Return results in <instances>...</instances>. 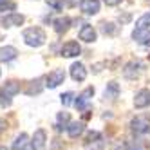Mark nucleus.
<instances>
[{
	"instance_id": "f257e3e1",
	"label": "nucleus",
	"mask_w": 150,
	"mask_h": 150,
	"mask_svg": "<svg viewBox=\"0 0 150 150\" xmlns=\"http://www.w3.org/2000/svg\"><path fill=\"white\" fill-rule=\"evenodd\" d=\"M22 36H24L25 44L29 47H42V45L45 44V40H47L45 31L42 29V27H29V29L24 31Z\"/></svg>"
},
{
	"instance_id": "f03ea898",
	"label": "nucleus",
	"mask_w": 150,
	"mask_h": 150,
	"mask_svg": "<svg viewBox=\"0 0 150 150\" xmlns=\"http://www.w3.org/2000/svg\"><path fill=\"white\" fill-rule=\"evenodd\" d=\"M130 130L136 136H143L150 130V114H137L130 121Z\"/></svg>"
},
{
	"instance_id": "7ed1b4c3",
	"label": "nucleus",
	"mask_w": 150,
	"mask_h": 150,
	"mask_svg": "<svg viewBox=\"0 0 150 150\" xmlns=\"http://www.w3.org/2000/svg\"><path fill=\"white\" fill-rule=\"evenodd\" d=\"M103 136L100 132H89L85 137V150H101L103 148Z\"/></svg>"
},
{
	"instance_id": "20e7f679",
	"label": "nucleus",
	"mask_w": 150,
	"mask_h": 150,
	"mask_svg": "<svg viewBox=\"0 0 150 150\" xmlns=\"http://www.w3.org/2000/svg\"><path fill=\"white\" fill-rule=\"evenodd\" d=\"M63 80H65V72H63L62 69H54V71H51L45 76V87L56 89L60 83H63Z\"/></svg>"
},
{
	"instance_id": "39448f33",
	"label": "nucleus",
	"mask_w": 150,
	"mask_h": 150,
	"mask_svg": "<svg viewBox=\"0 0 150 150\" xmlns=\"http://www.w3.org/2000/svg\"><path fill=\"white\" fill-rule=\"evenodd\" d=\"M47 146V132L44 128H38L33 134V139H31V148L33 150H45Z\"/></svg>"
},
{
	"instance_id": "423d86ee",
	"label": "nucleus",
	"mask_w": 150,
	"mask_h": 150,
	"mask_svg": "<svg viewBox=\"0 0 150 150\" xmlns=\"http://www.w3.org/2000/svg\"><path fill=\"white\" fill-rule=\"evenodd\" d=\"M24 22H25V16L20 13H9L0 18V25L2 27H16V25H22Z\"/></svg>"
},
{
	"instance_id": "0eeeda50",
	"label": "nucleus",
	"mask_w": 150,
	"mask_h": 150,
	"mask_svg": "<svg viewBox=\"0 0 150 150\" xmlns=\"http://www.w3.org/2000/svg\"><path fill=\"white\" fill-rule=\"evenodd\" d=\"M143 71V63L141 62H128L125 69H123V76L128 78V80H136Z\"/></svg>"
},
{
	"instance_id": "6e6552de",
	"label": "nucleus",
	"mask_w": 150,
	"mask_h": 150,
	"mask_svg": "<svg viewBox=\"0 0 150 150\" xmlns=\"http://www.w3.org/2000/svg\"><path fill=\"white\" fill-rule=\"evenodd\" d=\"M81 52V47L78 42H67V44H63L62 45V51H60V54L63 58H74V56H78Z\"/></svg>"
},
{
	"instance_id": "1a4fd4ad",
	"label": "nucleus",
	"mask_w": 150,
	"mask_h": 150,
	"mask_svg": "<svg viewBox=\"0 0 150 150\" xmlns=\"http://www.w3.org/2000/svg\"><path fill=\"white\" fill-rule=\"evenodd\" d=\"M134 107H136V109H145V107H150V89H141V91L136 92Z\"/></svg>"
},
{
	"instance_id": "9d476101",
	"label": "nucleus",
	"mask_w": 150,
	"mask_h": 150,
	"mask_svg": "<svg viewBox=\"0 0 150 150\" xmlns=\"http://www.w3.org/2000/svg\"><path fill=\"white\" fill-rule=\"evenodd\" d=\"M92 96H94V87H87V89H85V91L78 96L76 100H74V105H76V109H78V110H83L85 107L89 105V101H91Z\"/></svg>"
},
{
	"instance_id": "9b49d317",
	"label": "nucleus",
	"mask_w": 150,
	"mask_h": 150,
	"mask_svg": "<svg viewBox=\"0 0 150 150\" xmlns=\"http://www.w3.org/2000/svg\"><path fill=\"white\" fill-rule=\"evenodd\" d=\"M80 40L81 42H87V44H92V42H96V38H98V33H96V29L89 24H85L81 29H80V33H78Z\"/></svg>"
},
{
	"instance_id": "f8f14e48",
	"label": "nucleus",
	"mask_w": 150,
	"mask_h": 150,
	"mask_svg": "<svg viewBox=\"0 0 150 150\" xmlns=\"http://www.w3.org/2000/svg\"><path fill=\"white\" fill-rule=\"evenodd\" d=\"M71 78L74 81H83L85 78H87V69H85L83 63H80V62L72 63L71 65Z\"/></svg>"
},
{
	"instance_id": "ddd939ff",
	"label": "nucleus",
	"mask_w": 150,
	"mask_h": 150,
	"mask_svg": "<svg viewBox=\"0 0 150 150\" xmlns=\"http://www.w3.org/2000/svg\"><path fill=\"white\" fill-rule=\"evenodd\" d=\"M80 9L85 15H96L100 11V0H81Z\"/></svg>"
},
{
	"instance_id": "4468645a",
	"label": "nucleus",
	"mask_w": 150,
	"mask_h": 150,
	"mask_svg": "<svg viewBox=\"0 0 150 150\" xmlns=\"http://www.w3.org/2000/svg\"><path fill=\"white\" fill-rule=\"evenodd\" d=\"M150 27V15H143V16H139L137 18V22H136V27L132 31V36L139 35V33H145V31H148Z\"/></svg>"
},
{
	"instance_id": "2eb2a0df",
	"label": "nucleus",
	"mask_w": 150,
	"mask_h": 150,
	"mask_svg": "<svg viewBox=\"0 0 150 150\" xmlns=\"http://www.w3.org/2000/svg\"><path fill=\"white\" fill-rule=\"evenodd\" d=\"M18 56V51L11 45H6V47H0V63H6V62H11Z\"/></svg>"
},
{
	"instance_id": "dca6fc26",
	"label": "nucleus",
	"mask_w": 150,
	"mask_h": 150,
	"mask_svg": "<svg viewBox=\"0 0 150 150\" xmlns=\"http://www.w3.org/2000/svg\"><path fill=\"white\" fill-rule=\"evenodd\" d=\"M52 27H54V31L58 35L65 33V31L71 27V18L69 16H60V18H56L54 22H52Z\"/></svg>"
},
{
	"instance_id": "f3484780",
	"label": "nucleus",
	"mask_w": 150,
	"mask_h": 150,
	"mask_svg": "<svg viewBox=\"0 0 150 150\" xmlns=\"http://www.w3.org/2000/svg\"><path fill=\"white\" fill-rule=\"evenodd\" d=\"M120 96V85L116 81H109L105 87V92H103V98L105 100H116Z\"/></svg>"
},
{
	"instance_id": "a211bd4d",
	"label": "nucleus",
	"mask_w": 150,
	"mask_h": 150,
	"mask_svg": "<svg viewBox=\"0 0 150 150\" xmlns=\"http://www.w3.org/2000/svg\"><path fill=\"white\" fill-rule=\"evenodd\" d=\"M83 130H85V125H83L81 121L69 123V127H67V134H69V137H72V139L80 137V136L83 134Z\"/></svg>"
},
{
	"instance_id": "6ab92c4d",
	"label": "nucleus",
	"mask_w": 150,
	"mask_h": 150,
	"mask_svg": "<svg viewBox=\"0 0 150 150\" xmlns=\"http://www.w3.org/2000/svg\"><path fill=\"white\" fill-rule=\"evenodd\" d=\"M2 92L13 98L15 94H18V92H20V83H18L16 80H9V81H6V85L2 87Z\"/></svg>"
},
{
	"instance_id": "aec40b11",
	"label": "nucleus",
	"mask_w": 150,
	"mask_h": 150,
	"mask_svg": "<svg viewBox=\"0 0 150 150\" xmlns=\"http://www.w3.org/2000/svg\"><path fill=\"white\" fill-rule=\"evenodd\" d=\"M71 123V114L69 112H60L58 117H56V130H63L67 128Z\"/></svg>"
},
{
	"instance_id": "412c9836",
	"label": "nucleus",
	"mask_w": 150,
	"mask_h": 150,
	"mask_svg": "<svg viewBox=\"0 0 150 150\" xmlns=\"http://www.w3.org/2000/svg\"><path fill=\"white\" fill-rule=\"evenodd\" d=\"M27 143H29V137H27V134L22 132L20 136L15 137V141H13V150H25Z\"/></svg>"
},
{
	"instance_id": "4be33fe9",
	"label": "nucleus",
	"mask_w": 150,
	"mask_h": 150,
	"mask_svg": "<svg viewBox=\"0 0 150 150\" xmlns=\"http://www.w3.org/2000/svg\"><path fill=\"white\" fill-rule=\"evenodd\" d=\"M42 81H44L42 78H38V80H35V81H31V83H29V87L25 89V94H27V96H33V94H40V91L44 89V87H42V85H40Z\"/></svg>"
},
{
	"instance_id": "5701e85b",
	"label": "nucleus",
	"mask_w": 150,
	"mask_h": 150,
	"mask_svg": "<svg viewBox=\"0 0 150 150\" xmlns=\"http://www.w3.org/2000/svg\"><path fill=\"white\" fill-rule=\"evenodd\" d=\"M101 31H103V35L112 36V35H116L117 25H116V24H112V22H103V24H101Z\"/></svg>"
},
{
	"instance_id": "b1692460",
	"label": "nucleus",
	"mask_w": 150,
	"mask_h": 150,
	"mask_svg": "<svg viewBox=\"0 0 150 150\" xmlns=\"http://www.w3.org/2000/svg\"><path fill=\"white\" fill-rule=\"evenodd\" d=\"M16 9V4L13 0H0V13L4 11H15Z\"/></svg>"
},
{
	"instance_id": "393cba45",
	"label": "nucleus",
	"mask_w": 150,
	"mask_h": 150,
	"mask_svg": "<svg viewBox=\"0 0 150 150\" xmlns=\"http://www.w3.org/2000/svg\"><path fill=\"white\" fill-rule=\"evenodd\" d=\"M9 105H11V96L0 92V107H2V109H6V107H9Z\"/></svg>"
},
{
	"instance_id": "a878e982",
	"label": "nucleus",
	"mask_w": 150,
	"mask_h": 150,
	"mask_svg": "<svg viewBox=\"0 0 150 150\" xmlns=\"http://www.w3.org/2000/svg\"><path fill=\"white\" fill-rule=\"evenodd\" d=\"M60 98H62V105H63V107H67V105H71V103H72L74 94H72V92H65V94H62Z\"/></svg>"
},
{
	"instance_id": "bb28decb",
	"label": "nucleus",
	"mask_w": 150,
	"mask_h": 150,
	"mask_svg": "<svg viewBox=\"0 0 150 150\" xmlns=\"http://www.w3.org/2000/svg\"><path fill=\"white\" fill-rule=\"evenodd\" d=\"M45 2L52 9H56V11H62V9H63V0H45Z\"/></svg>"
},
{
	"instance_id": "cd10ccee",
	"label": "nucleus",
	"mask_w": 150,
	"mask_h": 150,
	"mask_svg": "<svg viewBox=\"0 0 150 150\" xmlns=\"http://www.w3.org/2000/svg\"><path fill=\"white\" fill-rule=\"evenodd\" d=\"M139 44H143V45L150 47V33H148V31H146V33H145V36L141 38V42H139Z\"/></svg>"
},
{
	"instance_id": "c85d7f7f",
	"label": "nucleus",
	"mask_w": 150,
	"mask_h": 150,
	"mask_svg": "<svg viewBox=\"0 0 150 150\" xmlns=\"http://www.w3.org/2000/svg\"><path fill=\"white\" fill-rule=\"evenodd\" d=\"M103 2H105L107 6H110V7H112V6H117V4H121V0H103Z\"/></svg>"
},
{
	"instance_id": "c756f323",
	"label": "nucleus",
	"mask_w": 150,
	"mask_h": 150,
	"mask_svg": "<svg viewBox=\"0 0 150 150\" xmlns=\"http://www.w3.org/2000/svg\"><path fill=\"white\" fill-rule=\"evenodd\" d=\"M4 128H7V123H6L4 120H0V132H2Z\"/></svg>"
},
{
	"instance_id": "7c9ffc66",
	"label": "nucleus",
	"mask_w": 150,
	"mask_h": 150,
	"mask_svg": "<svg viewBox=\"0 0 150 150\" xmlns=\"http://www.w3.org/2000/svg\"><path fill=\"white\" fill-rule=\"evenodd\" d=\"M0 150H9V148H6V146H0Z\"/></svg>"
},
{
	"instance_id": "2f4dec72",
	"label": "nucleus",
	"mask_w": 150,
	"mask_h": 150,
	"mask_svg": "<svg viewBox=\"0 0 150 150\" xmlns=\"http://www.w3.org/2000/svg\"><path fill=\"white\" fill-rule=\"evenodd\" d=\"M0 76H2V71H0Z\"/></svg>"
}]
</instances>
